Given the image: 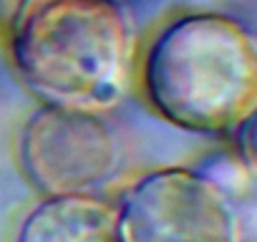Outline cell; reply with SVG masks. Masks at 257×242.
<instances>
[{"mask_svg": "<svg viewBox=\"0 0 257 242\" xmlns=\"http://www.w3.org/2000/svg\"><path fill=\"white\" fill-rule=\"evenodd\" d=\"M18 159L41 194H91L121 164V147L101 111L43 103L21 129Z\"/></svg>", "mask_w": 257, "mask_h": 242, "instance_id": "cell-4", "label": "cell"}, {"mask_svg": "<svg viewBox=\"0 0 257 242\" xmlns=\"http://www.w3.org/2000/svg\"><path fill=\"white\" fill-rule=\"evenodd\" d=\"M13 242H121L116 209L91 194H46Z\"/></svg>", "mask_w": 257, "mask_h": 242, "instance_id": "cell-5", "label": "cell"}, {"mask_svg": "<svg viewBox=\"0 0 257 242\" xmlns=\"http://www.w3.org/2000/svg\"><path fill=\"white\" fill-rule=\"evenodd\" d=\"M11 61L46 103L106 111L132 83L134 28L118 0H18Z\"/></svg>", "mask_w": 257, "mask_h": 242, "instance_id": "cell-1", "label": "cell"}, {"mask_svg": "<svg viewBox=\"0 0 257 242\" xmlns=\"http://www.w3.org/2000/svg\"><path fill=\"white\" fill-rule=\"evenodd\" d=\"M142 81L152 108L179 129H239L257 106L254 41L229 16H182L152 41Z\"/></svg>", "mask_w": 257, "mask_h": 242, "instance_id": "cell-2", "label": "cell"}, {"mask_svg": "<svg viewBox=\"0 0 257 242\" xmlns=\"http://www.w3.org/2000/svg\"><path fill=\"white\" fill-rule=\"evenodd\" d=\"M116 219L121 242H242L239 207L204 172L184 167L137 179Z\"/></svg>", "mask_w": 257, "mask_h": 242, "instance_id": "cell-3", "label": "cell"}]
</instances>
